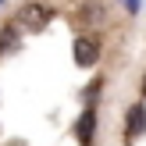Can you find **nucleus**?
Here are the masks:
<instances>
[{
    "instance_id": "nucleus-1",
    "label": "nucleus",
    "mask_w": 146,
    "mask_h": 146,
    "mask_svg": "<svg viewBox=\"0 0 146 146\" xmlns=\"http://www.w3.org/2000/svg\"><path fill=\"white\" fill-rule=\"evenodd\" d=\"M50 14H54V11H50L46 4H36V0H32V4H25V7L18 11V25L29 29V32H39V29L50 21Z\"/></svg>"
},
{
    "instance_id": "nucleus-2",
    "label": "nucleus",
    "mask_w": 146,
    "mask_h": 146,
    "mask_svg": "<svg viewBox=\"0 0 146 146\" xmlns=\"http://www.w3.org/2000/svg\"><path fill=\"white\" fill-rule=\"evenodd\" d=\"M96 57H100V39H96V36H78V39H75V64L93 68Z\"/></svg>"
},
{
    "instance_id": "nucleus-3",
    "label": "nucleus",
    "mask_w": 146,
    "mask_h": 146,
    "mask_svg": "<svg viewBox=\"0 0 146 146\" xmlns=\"http://www.w3.org/2000/svg\"><path fill=\"white\" fill-rule=\"evenodd\" d=\"M143 132H146V107L135 104L132 111H128V118H125V135L135 139V135H143Z\"/></svg>"
},
{
    "instance_id": "nucleus-4",
    "label": "nucleus",
    "mask_w": 146,
    "mask_h": 146,
    "mask_svg": "<svg viewBox=\"0 0 146 146\" xmlns=\"http://www.w3.org/2000/svg\"><path fill=\"white\" fill-rule=\"evenodd\" d=\"M14 43H18V39H14V25H4V29H0V54H7Z\"/></svg>"
},
{
    "instance_id": "nucleus-5",
    "label": "nucleus",
    "mask_w": 146,
    "mask_h": 146,
    "mask_svg": "<svg viewBox=\"0 0 146 146\" xmlns=\"http://www.w3.org/2000/svg\"><path fill=\"white\" fill-rule=\"evenodd\" d=\"M89 132H93V111H86L82 121H78V139L86 143V139H89Z\"/></svg>"
},
{
    "instance_id": "nucleus-6",
    "label": "nucleus",
    "mask_w": 146,
    "mask_h": 146,
    "mask_svg": "<svg viewBox=\"0 0 146 146\" xmlns=\"http://www.w3.org/2000/svg\"><path fill=\"white\" fill-rule=\"evenodd\" d=\"M82 18H86V21H93V18H104V7H96V4H86Z\"/></svg>"
},
{
    "instance_id": "nucleus-7",
    "label": "nucleus",
    "mask_w": 146,
    "mask_h": 146,
    "mask_svg": "<svg viewBox=\"0 0 146 146\" xmlns=\"http://www.w3.org/2000/svg\"><path fill=\"white\" fill-rule=\"evenodd\" d=\"M143 96H146V78H143Z\"/></svg>"
}]
</instances>
